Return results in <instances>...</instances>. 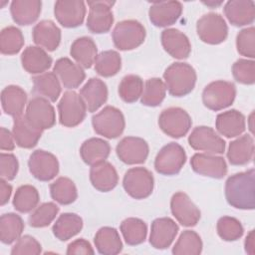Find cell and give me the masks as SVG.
<instances>
[{
    "mask_svg": "<svg viewBox=\"0 0 255 255\" xmlns=\"http://www.w3.org/2000/svg\"><path fill=\"white\" fill-rule=\"evenodd\" d=\"M94 130L104 137L117 138L125 129L126 122L123 113L112 106L105 107L92 118Z\"/></svg>",
    "mask_w": 255,
    "mask_h": 255,
    "instance_id": "obj_4",
    "label": "cell"
},
{
    "mask_svg": "<svg viewBox=\"0 0 255 255\" xmlns=\"http://www.w3.org/2000/svg\"><path fill=\"white\" fill-rule=\"evenodd\" d=\"M52 58L39 46H28L21 55L22 67L29 74H43L52 65Z\"/></svg>",
    "mask_w": 255,
    "mask_h": 255,
    "instance_id": "obj_27",
    "label": "cell"
},
{
    "mask_svg": "<svg viewBox=\"0 0 255 255\" xmlns=\"http://www.w3.org/2000/svg\"><path fill=\"white\" fill-rule=\"evenodd\" d=\"M95 71L102 77H113L117 75L122 68V59L120 54L114 50L101 52L95 60Z\"/></svg>",
    "mask_w": 255,
    "mask_h": 255,
    "instance_id": "obj_41",
    "label": "cell"
},
{
    "mask_svg": "<svg viewBox=\"0 0 255 255\" xmlns=\"http://www.w3.org/2000/svg\"><path fill=\"white\" fill-rule=\"evenodd\" d=\"M170 209L172 215L182 226L192 227L200 219V210L184 192L178 191L172 195Z\"/></svg>",
    "mask_w": 255,
    "mask_h": 255,
    "instance_id": "obj_17",
    "label": "cell"
},
{
    "mask_svg": "<svg viewBox=\"0 0 255 255\" xmlns=\"http://www.w3.org/2000/svg\"><path fill=\"white\" fill-rule=\"evenodd\" d=\"M124 239L128 245H138L144 242L147 234V226L139 218L129 217L125 219L120 226Z\"/></svg>",
    "mask_w": 255,
    "mask_h": 255,
    "instance_id": "obj_40",
    "label": "cell"
},
{
    "mask_svg": "<svg viewBox=\"0 0 255 255\" xmlns=\"http://www.w3.org/2000/svg\"><path fill=\"white\" fill-rule=\"evenodd\" d=\"M70 54L78 65L82 68L89 69L95 63L98 56L97 45L90 37H80L71 45Z\"/></svg>",
    "mask_w": 255,
    "mask_h": 255,
    "instance_id": "obj_33",
    "label": "cell"
},
{
    "mask_svg": "<svg viewBox=\"0 0 255 255\" xmlns=\"http://www.w3.org/2000/svg\"><path fill=\"white\" fill-rule=\"evenodd\" d=\"M196 72L187 63L176 62L168 66L164 73V85L168 93L173 97H183L194 89Z\"/></svg>",
    "mask_w": 255,
    "mask_h": 255,
    "instance_id": "obj_2",
    "label": "cell"
},
{
    "mask_svg": "<svg viewBox=\"0 0 255 255\" xmlns=\"http://www.w3.org/2000/svg\"><path fill=\"white\" fill-rule=\"evenodd\" d=\"M236 97V87L227 81H214L202 92L203 105L211 111H221L232 105Z\"/></svg>",
    "mask_w": 255,
    "mask_h": 255,
    "instance_id": "obj_5",
    "label": "cell"
},
{
    "mask_svg": "<svg viewBox=\"0 0 255 255\" xmlns=\"http://www.w3.org/2000/svg\"><path fill=\"white\" fill-rule=\"evenodd\" d=\"M54 14L63 27L75 28L84 22L86 4L80 0H59L55 3Z\"/></svg>",
    "mask_w": 255,
    "mask_h": 255,
    "instance_id": "obj_16",
    "label": "cell"
},
{
    "mask_svg": "<svg viewBox=\"0 0 255 255\" xmlns=\"http://www.w3.org/2000/svg\"><path fill=\"white\" fill-rule=\"evenodd\" d=\"M33 92L51 102H56L61 95L60 80L54 72H46L33 79Z\"/></svg>",
    "mask_w": 255,
    "mask_h": 255,
    "instance_id": "obj_36",
    "label": "cell"
},
{
    "mask_svg": "<svg viewBox=\"0 0 255 255\" xmlns=\"http://www.w3.org/2000/svg\"><path fill=\"white\" fill-rule=\"evenodd\" d=\"M27 104V94L19 86L10 85L1 92V105L5 114L11 117L22 115Z\"/></svg>",
    "mask_w": 255,
    "mask_h": 255,
    "instance_id": "obj_31",
    "label": "cell"
},
{
    "mask_svg": "<svg viewBox=\"0 0 255 255\" xmlns=\"http://www.w3.org/2000/svg\"><path fill=\"white\" fill-rule=\"evenodd\" d=\"M90 180L97 190L108 192L118 185L119 175L114 165L105 160L92 165L90 169Z\"/></svg>",
    "mask_w": 255,
    "mask_h": 255,
    "instance_id": "obj_24",
    "label": "cell"
},
{
    "mask_svg": "<svg viewBox=\"0 0 255 255\" xmlns=\"http://www.w3.org/2000/svg\"><path fill=\"white\" fill-rule=\"evenodd\" d=\"M24 221L16 213H5L0 218V240L4 244H11L21 237Z\"/></svg>",
    "mask_w": 255,
    "mask_h": 255,
    "instance_id": "obj_38",
    "label": "cell"
},
{
    "mask_svg": "<svg viewBox=\"0 0 255 255\" xmlns=\"http://www.w3.org/2000/svg\"><path fill=\"white\" fill-rule=\"evenodd\" d=\"M28 166L31 174L41 181H50L59 172V161L57 157L53 153L43 149H37L31 153Z\"/></svg>",
    "mask_w": 255,
    "mask_h": 255,
    "instance_id": "obj_14",
    "label": "cell"
},
{
    "mask_svg": "<svg viewBox=\"0 0 255 255\" xmlns=\"http://www.w3.org/2000/svg\"><path fill=\"white\" fill-rule=\"evenodd\" d=\"M83 228V219L76 213L61 214L53 225L52 231L60 241H67L80 233Z\"/></svg>",
    "mask_w": 255,
    "mask_h": 255,
    "instance_id": "obj_37",
    "label": "cell"
},
{
    "mask_svg": "<svg viewBox=\"0 0 255 255\" xmlns=\"http://www.w3.org/2000/svg\"><path fill=\"white\" fill-rule=\"evenodd\" d=\"M59 207L54 202H45L40 206L36 207L28 218L30 226L35 228H42L50 225L56 218Z\"/></svg>",
    "mask_w": 255,
    "mask_h": 255,
    "instance_id": "obj_47",
    "label": "cell"
},
{
    "mask_svg": "<svg viewBox=\"0 0 255 255\" xmlns=\"http://www.w3.org/2000/svg\"><path fill=\"white\" fill-rule=\"evenodd\" d=\"M237 52L247 58L255 57V28H244L236 36Z\"/></svg>",
    "mask_w": 255,
    "mask_h": 255,
    "instance_id": "obj_50",
    "label": "cell"
},
{
    "mask_svg": "<svg viewBox=\"0 0 255 255\" xmlns=\"http://www.w3.org/2000/svg\"><path fill=\"white\" fill-rule=\"evenodd\" d=\"M24 45V36L20 29L8 26L0 33V51L4 55L17 54Z\"/></svg>",
    "mask_w": 255,
    "mask_h": 255,
    "instance_id": "obj_45",
    "label": "cell"
},
{
    "mask_svg": "<svg viewBox=\"0 0 255 255\" xmlns=\"http://www.w3.org/2000/svg\"><path fill=\"white\" fill-rule=\"evenodd\" d=\"M178 232V225L169 217H160L152 221L149 243L155 249H165L171 245Z\"/></svg>",
    "mask_w": 255,
    "mask_h": 255,
    "instance_id": "obj_20",
    "label": "cell"
},
{
    "mask_svg": "<svg viewBox=\"0 0 255 255\" xmlns=\"http://www.w3.org/2000/svg\"><path fill=\"white\" fill-rule=\"evenodd\" d=\"M189 145L199 151L221 154L225 151L224 139L210 127H196L188 136Z\"/></svg>",
    "mask_w": 255,
    "mask_h": 255,
    "instance_id": "obj_13",
    "label": "cell"
},
{
    "mask_svg": "<svg viewBox=\"0 0 255 255\" xmlns=\"http://www.w3.org/2000/svg\"><path fill=\"white\" fill-rule=\"evenodd\" d=\"M143 82L136 75L125 76L119 85V95L121 99L128 104L136 102L142 94Z\"/></svg>",
    "mask_w": 255,
    "mask_h": 255,
    "instance_id": "obj_46",
    "label": "cell"
},
{
    "mask_svg": "<svg viewBox=\"0 0 255 255\" xmlns=\"http://www.w3.org/2000/svg\"><path fill=\"white\" fill-rule=\"evenodd\" d=\"M42 2L39 0H14L10 5L13 21L21 26H27L37 21L41 14Z\"/></svg>",
    "mask_w": 255,
    "mask_h": 255,
    "instance_id": "obj_29",
    "label": "cell"
},
{
    "mask_svg": "<svg viewBox=\"0 0 255 255\" xmlns=\"http://www.w3.org/2000/svg\"><path fill=\"white\" fill-rule=\"evenodd\" d=\"M166 88L162 80L159 78L148 79L144 86L140 97V102L146 107H157L165 98Z\"/></svg>",
    "mask_w": 255,
    "mask_h": 255,
    "instance_id": "obj_44",
    "label": "cell"
},
{
    "mask_svg": "<svg viewBox=\"0 0 255 255\" xmlns=\"http://www.w3.org/2000/svg\"><path fill=\"white\" fill-rule=\"evenodd\" d=\"M15 139L13 133L5 128H0V148L1 150H13L15 148Z\"/></svg>",
    "mask_w": 255,
    "mask_h": 255,
    "instance_id": "obj_54",
    "label": "cell"
},
{
    "mask_svg": "<svg viewBox=\"0 0 255 255\" xmlns=\"http://www.w3.org/2000/svg\"><path fill=\"white\" fill-rule=\"evenodd\" d=\"M94 243L98 252L104 255H116L123 250L120 234L114 227L100 228L95 235Z\"/></svg>",
    "mask_w": 255,
    "mask_h": 255,
    "instance_id": "obj_35",
    "label": "cell"
},
{
    "mask_svg": "<svg viewBox=\"0 0 255 255\" xmlns=\"http://www.w3.org/2000/svg\"><path fill=\"white\" fill-rule=\"evenodd\" d=\"M53 72L57 75L62 85L70 90L78 88L86 78L84 69L66 57L56 61Z\"/></svg>",
    "mask_w": 255,
    "mask_h": 255,
    "instance_id": "obj_22",
    "label": "cell"
},
{
    "mask_svg": "<svg viewBox=\"0 0 255 255\" xmlns=\"http://www.w3.org/2000/svg\"><path fill=\"white\" fill-rule=\"evenodd\" d=\"M36 45L47 51H55L61 42V30L51 20H42L33 28Z\"/></svg>",
    "mask_w": 255,
    "mask_h": 255,
    "instance_id": "obj_26",
    "label": "cell"
},
{
    "mask_svg": "<svg viewBox=\"0 0 255 255\" xmlns=\"http://www.w3.org/2000/svg\"><path fill=\"white\" fill-rule=\"evenodd\" d=\"M223 11L228 21L237 27L252 24L255 19V3L251 0H230Z\"/></svg>",
    "mask_w": 255,
    "mask_h": 255,
    "instance_id": "obj_23",
    "label": "cell"
},
{
    "mask_svg": "<svg viewBox=\"0 0 255 255\" xmlns=\"http://www.w3.org/2000/svg\"><path fill=\"white\" fill-rule=\"evenodd\" d=\"M39 200L40 195L36 187L25 184L17 188L13 198V206L21 213H28L37 207Z\"/></svg>",
    "mask_w": 255,
    "mask_h": 255,
    "instance_id": "obj_42",
    "label": "cell"
},
{
    "mask_svg": "<svg viewBox=\"0 0 255 255\" xmlns=\"http://www.w3.org/2000/svg\"><path fill=\"white\" fill-rule=\"evenodd\" d=\"M249 122H250V126H249V128H250V129H251V131L253 130V127L251 126V123L253 122V114H251V116H250V118H249Z\"/></svg>",
    "mask_w": 255,
    "mask_h": 255,
    "instance_id": "obj_58",
    "label": "cell"
},
{
    "mask_svg": "<svg viewBox=\"0 0 255 255\" xmlns=\"http://www.w3.org/2000/svg\"><path fill=\"white\" fill-rule=\"evenodd\" d=\"M145 34V29L140 22L136 20H124L115 26L112 37L117 49L129 51L143 43Z\"/></svg>",
    "mask_w": 255,
    "mask_h": 255,
    "instance_id": "obj_3",
    "label": "cell"
},
{
    "mask_svg": "<svg viewBox=\"0 0 255 255\" xmlns=\"http://www.w3.org/2000/svg\"><path fill=\"white\" fill-rule=\"evenodd\" d=\"M182 4L179 1H156L148 10L150 22L156 27H167L174 24L181 16Z\"/></svg>",
    "mask_w": 255,
    "mask_h": 255,
    "instance_id": "obj_19",
    "label": "cell"
},
{
    "mask_svg": "<svg viewBox=\"0 0 255 255\" xmlns=\"http://www.w3.org/2000/svg\"><path fill=\"white\" fill-rule=\"evenodd\" d=\"M19 169V162L17 157L12 153L0 154V175L1 178L9 181L13 180Z\"/></svg>",
    "mask_w": 255,
    "mask_h": 255,
    "instance_id": "obj_52",
    "label": "cell"
},
{
    "mask_svg": "<svg viewBox=\"0 0 255 255\" xmlns=\"http://www.w3.org/2000/svg\"><path fill=\"white\" fill-rule=\"evenodd\" d=\"M205 5L207 6H210V7H216V6H219L222 2H203Z\"/></svg>",
    "mask_w": 255,
    "mask_h": 255,
    "instance_id": "obj_57",
    "label": "cell"
},
{
    "mask_svg": "<svg viewBox=\"0 0 255 255\" xmlns=\"http://www.w3.org/2000/svg\"><path fill=\"white\" fill-rule=\"evenodd\" d=\"M114 4V1L107 0L88 1L90 10L87 18V28L92 33L103 34L110 31L114 23L112 11Z\"/></svg>",
    "mask_w": 255,
    "mask_h": 255,
    "instance_id": "obj_12",
    "label": "cell"
},
{
    "mask_svg": "<svg viewBox=\"0 0 255 255\" xmlns=\"http://www.w3.org/2000/svg\"><path fill=\"white\" fill-rule=\"evenodd\" d=\"M196 32L199 39L210 45L224 42L228 35V27L224 18L218 13H207L196 22Z\"/></svg>",
    "mask_w": 255,
    "mask_h": 255,
    "instance_id": "obj_8",
    "label": "cell"
},
{
    "mask_svg": "<svg viewBox=\"0 0 255 255\" xmlns=\"http://www.w3.org/2000/svg\"><path fill=\"white\" fill-rule=\"evenodd\" d=\"M234 79L243 85H253L255 83V62L253 60L239 59L232 66Z\"/></svg>",
    "mask_w": 255,
    "mask_h": 255,
    "instance_id": "obj_49",
    "label": "cell"
},
{
    "mask_svg": "<svg viewBox=\"0 0 255 255\" xmlns=\"http://www.w3.org/2000/svg\"><path fill=\"white\" fill-rule=\"evenodd\" d=\"M191 118L181 108H168L161 112L158 117V126L167 135L179 138L184 136L191 128Z\"/></svg>",
    "mask_w": 255,
    "mask_h": 255,
    "instance_id": "obj_10",
    "label": "cell"
},
{
    "mask_svg": "<svg viewBox=\"0 0 255 255\" xmlns=\"http://www.w3.org/2000/svg\"><path fill=\"white\" fill-rule=\"evenodd\" d=\"M51 197L62 205H68L76 201L78 197L77 187L74 181L68 177H59L50 185Z\"/></svg>",
    "mask_w": 255,
    "mask_h": 255,
    "instance_id": "obj_39",
    "label": "cell"
},
{
    "mask_svg": "<svg viewBox=\"0 0 255 255\" xmlns=\"http://www.w3.org/2000/svg\"><path fill=\"white\" fill-rule=\"evenodd\" d=\"M219 237L224 241H235L239 239L244 232L241 222L231 216L220 217L216 224Z\"/></svg>",
    "mask_w": 255,
    "mask_h": 255,
    "instance_id": "obj_48",
    "label": "cell"
},
{
    "mask_svg": "<svg viewBox=\"0 0 255 255\" xmlns=\"http://www.w3.org/2000/svg\"><path fill=\"white\" fill-rule=\"evenodd\" d=\"M12 194V186L7 182V180L0 179V205H5Z\"/></svg>",
    "mask_w": 255,
    "mask_h": 255,
    "instance_id": "obj_55",
    "label": "cell"
},
{
    "mask_svg": "<svg viewBox=\"0 0 255 255\" xmlns=\"http://www.w3.org/2000/svg\"><path fill=\"white\" fill-rule=\"evenodd\" d=\"M88 112L94 113L98 111L108 100L107 85L98 78H91L80 90Z\"/></svg>",
    "mask_w": 255,
    "mask_h": 255,
    "instance_id": "obj_25",
    "label": "cell"
},
{
    "mask_svg": "<svg viewBox=\"0 0 255 255\" xmlns=\"http://www.w3.org/2000/svg\"><path fill=\"white\" fill-rule=\"evenodd\" d=\"M42 252L41 244L37 239L30 235H24L20 237L16 244L12 247V255H22V254H32L38 255Z\"/></svg>",
    "mask_w": 255,
    "mask_h": 255,
    "instance_id": "obj_51",
    "label": "cell"
},
{
    "mask_svg": "<svg viewBox=\"0 0 255 255\" xmlns=\"http://www.w3.org/2000/svg\"><path fill=\"white\" fill-rule=\"evenodd\" d=\"M225 197L229 205L242 210L255 207V171L253 168L229 176L225 182Z\"/></svg>",
    "mask_w": 255,
    "mask_h": 255,
    "instance_id": "obj_1",
    "label": "cell"
},
{
    "mask_svg": "<svg viewBox=\"0 0 255 255\" xmlns=\"http://www.w3.org/2000/svg\"><path fill=\"white\" fill-rule=\"evenodd\" d=\"M111 152L110 143L100 137H91L85 140L80 148L83 161L89 165H94L105 161Z\"/></svg>",
    "mask_w": 255,
    "mask_h": 255,
    "instance_id": "obj_34",
    "label": "cell"
},
{
    "mask_svg": "<svg viewBox=\"0 0 255 255\" xmlns=\"http://www.w3.org/2000/svg\"><path fill=\"white\" fill-rule=\"evenodd\" d=\"M192 169L201 175L222 178L227 173V164L222 156L210 153H195L190 159Z\"/></svg>",
    "mask_w": 255,
    "mask_h": 255,
    "instance_id": "obj_18",
    "label": "cell"
},
{
    "mask_svg": "<svg viewBox=\"0 0 255 255\" xmlns=\"http://www.w3.org/2000/svg\"><path fill=\"white\" fill-rule=\"evenodd\" d=\"M154 179L152 173L145 167L129 168L124 176L123 186L126 192L134 199H144L153 190Z\"/></svg>",
    "mask_w": 255,
    "mask_h": 255,
    "instance_id": "obj_7",
    "label": "cell"
},
{
    "mask_svg": "<svg viewBox=\"0 0 255 255\" xmlns=\"http://www.w3.org/2000/svg\"><path fill=\"white\" fill-rule=\"evenodd\" d=\"M201 251V238L192 230H184L172 248V253L175 255H198Z\"/></svg>",
    "mask_w": 255,
    "mask_h": 255,
    "instance_id": "obj_43",
    "label": "cell"
},
{
    "mask_svg": "<svg viewBox=\"0 0 255 255\" xmlns=\"http://www.w3.org/2000/svg\"><path fill=\"white\" fill-rule=\"evenodd\" d=\"M245 117L237 110L220 113L216 117L215 128L225 137L231 138L240 135L245 130Z\"/></svg>",
    "mask_w": 255,
    "mask_h": 255,
    "instance_id": "obj_28",
    "label": "cell"
},
{
    "mask_svg": "<svg viewBox=\"0 0 255 255\" xmlns=\"http://www.w3.org/2000/svg\"><path fill=\"white\" fill-rule=\"evenodd\" d=\"M185 161L186 153L184 148L176 142H169L156 154L154 168L162 175H175L181 170Z\"/></svg>",
    "mask_w": 255,
    "mask_h": 255,
    "instance_id": "obj_9",
    "label": "cell"
},
{
    "mask_svg": "<svg viewBox=\"0 0 255 255\" xmlns=\"http://www.w3.org/2000/svg\"><path fill=\"white\" fill-rule=\"evenodd\" d=\"M161 44L163 49L175 59H186L191 52V44L188 37L181 31L169 28L161 32Z\"/></svg>",
    "mask_w": 255,
    "mask_h": 255,
    "instance_id": "obj_21",
    "label": "cell"
},
{
    "mask_svg": "<svg viewBox=\"0 0 255 255\" xmlns=\"http://www.w3.org/2000/svg\"><path fill=\"white\" fill-rule=\"evenodd\" d=\"M118 157L126 164L143 163L149 152L147 142L137 136H126L117 145Z\"/></svg>",
    "mask_w": 255,
    "mask_h": 255,
    "instance_id": "obj_15",
    "label": "cell"
},
{
    "mask_svg": "<svg viewBox=\"0 0 255 255\" xmlns=\"http://www.w3.org/2000/svg\"><path fill=\"white\" fill-rule=\"evenodd\" d=\"M25 117L36 128L44 130L51 128L56 123L54 107L46 98L36 96L27 104Z\"/></svg>",
    "mask_w": 255,
    "mask_h": 255,
    "instance_id": "obj_11",
    "label": "cell"
},
{
    "mask_svg": "<svg viewBox=\"0 0 255 255\" xmlns=\"http://www.w3.org/2000/svg\"><path fill=\"white\" fill-rule=\"evenodd\" d=\"M41 129L34 128L26 119L25 115L14 118L12 133L15 142L22 148H32L39 141L42 135Z\"/></svg>",
    "mask_w": 255,
    "mask_h": 255,
    "instance_id": "obj_30",
    "label": "cell"
},
{
    "mask_svg": "<svg viewBox=\"0 0 255 255\" xmlns=\"http://www.w3.org/2000/svg\"><path fill=\"white\" fill-rule=\"evenodd\" d=\"M67 254H94L95 251L91 246L90 242L85 240L84 238L76 239L75 241L71 242L67 247Z\"/></svg>",
    "mask_w": 255,
    "mask_h": 255,
    "instance_id": "obj_53",
    "label": "cell"
},
{
    "mask_svg": "<svg viewBox=\"0 0 255 255\" xmlns=\"http://www.w3.org/2000/svg\"><path fill=\"white\" fill-rule=\"evenodd\" d=\"M58 111L60 124L67 128H74L84 121L87 107L80 94L67 91L58 104Z\"/></svg>",
    "mask_w": 255,
    "mask_h": 255,
    "instance_id": "obj_6",
    "label": "cell"
},
{
    "mask_svg": "<svg viewBox=\"0 0 255 255\" xmlns=\"http://www.w3.org/2000/svg\"><path fill=\"white\" fill-rule=\"evenodd\" d=\"M254 139L250 134L239 136L230 142L227 158L233 165H244L253 159Z\"/></svg>",
    "mask_w": 255,
    "mask_h": 255,
    "instance_id": "obj_32",
    "label": "cell"
},
{
    "mask_svg": "<svg viewBox=\"0 0 255 255\" xmlns=\"http://www.w3.org/2000/svg\"><path fill=\"white\" fill-rule=\"evenodd\" d=\"M254 239H255V236H254V230H251L247 236H246V239H245V242H244V246H245V251L251 255H253L255 252H254Z\"/></svg>",
    "mask_w": 255,
    "mask_h": 255,
    "instance_id": "obj_56",
    "label": "cell"
}]
</instances>
